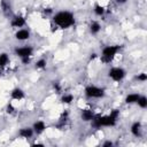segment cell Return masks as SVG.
I'll return each instance as SVG.
<instances>
[{
    "label": "cell",
    "instance_id": "1",
    "mask_svg": "<svg viewBox=\"0 0 147 147\" xmlns=\"http://www.w3.org/2000/svg\"><path fill=\"white\" fill-rule=\"evenodd\" d=\"M54 22L61 28H68L74 24V16L68 11H61L54 16Z\"/></svg>",
    "mask_w": 147,
    "mask_h": 147
},
{
    "label": "cell",
    "instance_id": "2",
    "mask_svg": "<svg viewBox=\"0 0 147 147\" xmlns=\"http://www.w3.org/2000/svg\"><path fill=\"white\" fill-rule=\"evenodd\" d=\"M118 48H119L118 46H108V47H106L102 52V61L109 62L110 60H113V57L117 53Z\"/></svg>",
    "mask_w": 147,
    "mask_h": 147
},
{
    "label": "cell",
    "instance_id": "3",
    "mask_svg": "<svg viewBox=\"0 0 147 147\" xmlns=\"http://www.w3.org/2000/svg\"><path fill=\"white\" fill-rule=\"evenodd\" d=\"M86 94L88 96H92V98H101L103 96V91L99 87H95V86H88L86 88Z\"/></svg>",
    "mask_w": 147,
    "mask_h": 147
},
{
    "label": "cell",
    "instance_id": "4",
    "mask_svg": "<svg viewBox=\"0 0 147 147\" xmlns=\"http://www.w3.org/2000/svg\"><path fill=\"white\" fill-rule=\"evenodd\" d=\"M125 72L123 69L121 68H113L110 71H109V76L114 79V80H121L123 77H124Z\"/></svg>",
    "mask_w": 147,
    "mask_h": 147
},
{
    "label": "cell",
    "instance_id": "5",
    "mask_svg": "<svg viewBox=\"0 0 147 147\" xmlns=\"http://www.w3.org/2000/svg\"><path fill=\"white\" fill-rule=\"evenodd\" d=\"M16 53H17V55H20L22 59H23V57H29V56L31 55V53H32V48H30V47L17 48V49H16Z\"/></svg>",
    "mask_w": 147,
    "mask_h": 147
},
{
    "label": "cell",
    "instance_id": "6",
    "mask_svg": "<svg viewBox=\"0 0 147 147\" xmlns=\"http://www.w3.org/2000/svg\"><path fill=\"white\" fill-rule=\"evenodd\" d=\"M16 38L20 39V40L28 39V38H29V32H28L26 30H20V31L16 33Z\"/></svg>",
    "mask_w": 147,
    "mask_h": 147
},
{
    "label": "cell",
    "instance_id": "7",
    "mask_svg": "<svg viewBox=\"0 0 147 147\" xmlns=\"http://www.w3.org/2000/svg\"><path fill=\"white\" fill-rule=\"evenodd\" d=\"M24 24V18L23 17H15L14 21L11 22L13 26H22Z\"/></svg>",
    "mask_w": 147,
    "mask_h": 147
},
{
    "label": "cell",
    "instance_id": "8",
    "mask_svg": "<svg viewBox=\"0 0 147 147\" xmlns=\"http://www.w3.org/2000/svg\"><path fill=\"white\" fill-rule=\"evenodd\" d=\"M20 134L23 137V138H29L32 136V130L31 129H22L20 131Z\"/></svg>",
    "mask_w": 147,
    "mask_h": 147
},
{
    "label": "cell",
    "instance_id": "9",
    "mask_svg": "<svg viewBox=\"0 0 147 147\" xmlns=\"http://www.w3.org/2000/svg\"><path fill=\"white\" fill-rule=\"evenodd\" d=\"M139 99V95L138 94H129L126 96V102L127 103H132V102H137Z\"/></svg>",
    "mask_w": 147,
    "mask_h": 147
},
{
    "label": "cell",
    "instance_id": "10",
    "mask_svg": "<svg viewBox=\"0 0 147 147\" xmlns=\"http://www.w3.org/2000/svg\"><path fill=\"white\" fill-rule=\"evenodd\" d=\"M83 119H84V121L93 119V113H92L91 110H84V111H83Z\"/></svg>",
    "mask_w": 147,
    "mask_h": 147
},
{
    "label": "cell",
    "instance_id": "11",
    "mask_svg": "<svg viewBox=\"0 0 147 147\" xmlns=\"http://www.w3.org/2000/svg\"><path fill=\"white\" fill-rule=\"evenodd\" d=\"M33 129H34L38 133H39V132H42V131H44V129H45V124H44L42 122H37V123H34Z\"/></svg>",
    "mask_w": 147,
    "mask_h": 147
},
{
    "label": "cell",
    "instance_id": "12",
    "mask_svg": "<svg viewBox=\"0 0 147 147\" xmlns=\"http://www.w3.org/2000/svg\"><path fill=\"white\" fill-rule=\"evenodd\" d=\"M23 92L21 91V90H18V88H16V90H14L13 91V93H11V96L14 98V99H22L23 98Z\"/></svg>",
    "mask_w": 147,
    "mask_h": 147
},
{
    "label": "cell",
    "instance_id": "13",
    "mask_svg": "<svg viewBox=\"0 0 147 147\" xmlns=\"http://www.w3.org/2000/svg\"><path fill=\"white\" fill-rule=\"evenodd\" d=\"M132 133L134 136H140V123H134L132 125Z\"/></svg>",
    "mask_w": 147,
    "mask_h": 147
},
{
    "label": "cell",
    "instance_id": "14",
    "mask_svg": "<svg viewBox=\"0 0 147 147\" xmlns=\"http://www.w3.org/2000/svg\"><path fill=\"white\" fill-rule=\"evenodd\" d=\"M7 62H8V56H7V54H1V55H0V67L6 65Z\"/></svg>",
    "mask_w": 147,
    "mask_h": 147
},
{
    "label": "cell",
    "instance_id": "15",
    "mask_svg": "<svg viewBox=\"0 0 147 147\" xmlns=\"http://www.w3.org/2000/svg\"><path fill=\"white\" fill-rule=\"evenodd\" d=\"M138 103H139V106L140 107H142V108H145L146 106H147V99L145 98V96H139V99H138V101H137Z\"/></svg>",
    "mask_w": 147,
    "mask_h": 147
},
{
    "label": "cell",
    "instance_id": "16",
    "mask_svg": "<svg viewBox=\"0 0 147 147\" xmlns=\"http://www.w3.org/2000/svg\"><path fill=\"white\" fill-rule=\"evenodd\" d=\"M99 30H100V25H99L98 23H93V24L91 25V31H92L93 33H96Z\"/></svg>",
    "mask_w": 147,
    "mask_h": 147
},
{
    "label": "cell",
    "instance_id": "17",
    "mask_svg": "<svg viewBox=\"0 0 147 147\" xmlns=\"http://www.w3.org/2000/svg\"><path fill=\"white\" fill-rule=\"evenodd\" d=\"M103 11H105L103 7H101V6H99V5H96V6H95V13H96L98 15H101V14H103Z\"/></svg>",
    "mask_w": 147,
    "mask_h": 147
},
{
    "label": "cell",
    "instance_id": "18",
    "mask_svg": "<svg viewBox=\"0 0 147 147\" xmlns=\"http://www.w3.org/2000/svg\"><path fill=\"white\" fill-rule=\"evenodd\" d=\"M62 101L65 102V103H70L72 101V95H64L62 98Z\"/></svg>",
    "mask_w": 147,
    "mask_h": 147
},
{
    "label": "cell",
    "instance_id": "19",
    "mask_svg": "<svg viewBox=\"0 0 147 147\" xmlns=\"http://www.w3.org/2000/svg\"><path fill=\"white\" fill-rule=\"evenodd\" d=\"M45 64H46V61H45V60H40V61H38V62H37V64H36V65H37V68H42Z\"/></svg>",
    "mask_w": 147,
    "mask_h": 147
},
{
    "label": "cell",
    "instance_id": "20",
    "mask_svg": "<svg viewBox=\"0 0 147 147\" xmlns=\"http://www.w3.org/2000/svg\"><path fill=\"white\" fill-rule=\"evenodd\" d=\"M138 79H140V80H146V79H147L146 74H141L140 76H138Z\"/></svg>",
    "mask_w": 147,
    "mask_h": 147
},
{
    "label": "cell",
    "instance_id": "21",
    "mask_svg": "<svg viewBox=\"0 0 147 147\" xmlns=\"http://www.w3.org/2000/svg\"><path fill=\"white\" fill-rule=\"evenodd\" d=\"M111 145H113V144H111L110 141H107V142H105V145H103V146H105V147H107V146H111Z\"/></svg>",
    "mask_w": 147,
    "mask_h": 147
}]
</instances>
